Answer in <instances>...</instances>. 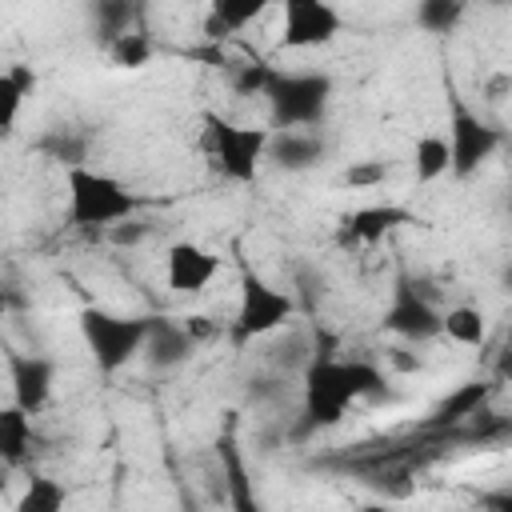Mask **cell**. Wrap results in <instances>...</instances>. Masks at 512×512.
<instances>
[{
    "mask_svg": "<svg viewBox=\"0 0 512 512\" xmlns=\"http://www.w3.org/2000/svg\"><path fill=\"white\" fill-rule=\"evenodd\" d=\"M448 144H452V176H468L480 168V160L492 156V148L500 144L496 128L480 124L476 116L468 112H456L452 128H448Z\"/></svg>",
    "mask_w": 512,
    "mask_h": 512,
    "instance_id": "ba28073f",
    "label": "cell"
},
{
    "mask_svg": "<svg viewBox=\"0 0 512 512\" xmlns=\"http://www.w3.org/2000/svg\"><path fill=\"white\" fill-rule=\"evenodd\" d=\"M64 508H68V492L52 476H28V484L12 500V512H64Z\"/></svg>",
    "mask_w": 512,
    "mask_h": 512,
    "instance_id": "d6986e66",
    "label": "cell"
},
{
    "mask_svg": "<svg viewBox=\"0 0 512 512\" xmlns=\"http://www.w3.org/2000/svg\"><path fill=\"white\" fill-rule=\"evenodd\" d=\"M104 56H108V64L120 68V72H140V68L152 64L156 44H152V36L128 28V32H120V36H112V40L104 44Z\"/></svg>",
    "mask_w": 512,
    "mask_h": 512,
    "instance_id": "2e32d148",
    "label": "cell"
},
{
    "mask_svg": "<svg viewBox=\"0 0 512 512\" xmlns=\"http://www.w3.org/2000/svg\"><path fill=\"white\" fill-rule=\"evenodd\" d=\"M440 332L456 348H480L488 344V312L480 304H452L440 312Z\"/></svg>",
    "mask_w": 512,
    "mask_h": 512,
    "instance_id": "7c38bea8",
    "label": "cell"
},
{
    "mask_svg": "<svg viewBox=\"0 0 512 512\" xmlns=\"http://www.w3.org/2000/svg\"><path fill=\"white\" fill-rule=\"evenodd\" d=\"M340 180H344L348 188H356V192H372V188H380V184L388 180V164H384V160H360V164H352Z\"/></svg>",
    "mask_w": 512,
    "mask_h": 512,
    "instance_id": "7402d4cb",
    "label": "cell"
},
{
    "mask_svg": "<svg viewBox=\"0 0 512 512\" xmlns=\"http://www.w3.org/2000/svg\"><path fill=\"white\" fill-rule=\"evenodd\" d=\"M268 12V4L252 0V4H212L208 8V24L204 32L208 36H228V32H244L252 20H260Z\"/></svg>",
    "mask_w": 512,
    "mask_h": 512,
    "instance_id": "ffe728a7",
    "label": "cell"
},
{
    "mask_svg": "<svg viewBox=\"0 0 512 512\" xmlns=\"http://www.w3.org/2000/svg\"><path fill=\"white\" fill-rule=\"evenodd\" d=\"M296 304L284 288L260 280L256 272H244L240 276V304H236V320H232V336L236 344H248V340H264L280 328H288Z\"/></svg>",
    "mask_w": 512,
    "mask_h": 512,
    "instance_id": "277c9868",
    "label": "cell"
},
{
    "mask_svg": "<svg viewBox=\"0 0 512 512\" xmlns=\"http://www.w3.org/2000/svg\"><path fill=\"white\" fill-rule=\"evenodd\" d=\"M140 212V196L108 172H92L84 164L68 168V220L76 228H116Z\"/></svg>",
    "mask_w": 512,
    "mask_h": 512,
    "instance_id": "6da1fadb",
    "label": "cell"
},
{
    "mask_svg": "<svg viewBox=\"0 0 512 512\" xmlns=\"http://www.w3.org/2000/svg\"><path fill=\"white\" fill-rule=\"evenodd\" d=\"M148 236V224L144 220H124V224H116V228H108V240L116 244V248H132V244H140Z\"/></svg>",
    "mask_w": 512,
    "mask_h": 512,
    "instance_id": "cb8c5ba5",
    "label": "cell"
},
{
    "mask_svg": "<svg viewBox=\"0 0 512 512\" xmlns=\"http://www.w3.org/2000/svg\"><path fill=\"white\" fill-rule=\"evenodd\" d=\"M320 152H324V144L308 128H292L288 136H272V148H268V156L280 168H308L312 160H320Z\"/></svg>",
    "mask_w": 512,
    "mask_h": 512,
    "instance_id": "ac0fdd59",
    "label": "cell"
},
{
    "mask_svg": "<svg viewBox=\"0 0 512 512\" xmlns=\"http://www.w3.org/2000/svg\"><path fill=\"white\" fill-rule=\"evenodd\" d=\"M220 256L212 248H204L200 240H176L164 248V284L176 296H200L216 284L220 276Z\"/></svg>",
    "mask_w": 512,
    "mask_h": 512,
    "instance_id": "52a82bcc",
    "label": "cell"
},
{
    "mask_svg": "<svg viewBox=\"0 0 512 512\" xmlns=\"http://www.w3.org/2000/svg\"><path fill=\"white\" fill-rule=\"evenodd\" d=\"M80 332L84 344L96 356L100 372H120L128 360H136L148 348L152 324L144 316H116L108 308H84L80 312Z\"/></svg>",
    "mask_w": 512,
    "mask_h": 512,
    "instance_id": "3957f363",
    "label": "cell"
},
{
    "mask_svg": "<svg viewBox=\"0 0 512 512\" xmlns=\"http://www.w3.org/2000/svg\"><path fill=\"white\" fill-rule=\"evenodd\" d=\"M448 172H452V144H448V136H440V132L416 136V144H412V180L416 184H436Z\"/></svg>",
    "mask_w": 512,
    "mask_h": 512,
    "instance_id": "4fadbf2b",
    "label": "cell"
},
{
    "mask_svg": "<svg viewBox=\"0 0 512 512\" xmlns=\"http://www.w3.org/2000/svg\"><path fill=\"white\" fill-rule=\"evenodd\" d=\"M400 224H412V212L408 208H396V204H364V208H352L340 220V244L368 248V244H380Z\"/></svg>",
    "mask_w": 512,
    "mask_h": 512,
    "instance_id": "9c48e42d",
    "label": "cell"
},
{
    "mask_svg": "<svg viewBox=\"0 0 512 512\" xmlns=\"http://www.w3.org/2000/svg\"><path fill=\"white\" fill-rule=\"evenodd\" d=\"M32 448V412H24L20 404H8L0 412V452L4 464H20Z\"/></svg>",
    "mask_w": 512,
    "mask_h": 512,
    "instance_id": "e0dca14e",
    "label": "cell"
},
{
    "mask_svg": "<svg viewBox=\"0 0 512 512\" xmlns=\"http://www.w3.org/2000/svg\"><path fill=\"white\" fill-rule=\"evenodd\" d=\"M388 364L400 368V372H416V368H420V360H416L408 348H392V352H388Z\"/></svg>",
    "mask_w": 512,
    "mask_h": 512,
    "instance_id": "d4e9b609",
    "label": "cell"
},
{
    "mask_svg": "<svg viewBox=\"0 0 512 512\" xmlns=\"http://www.w3.org/2000/svg\"><path fill=\"white\" fill-rule=\"evenodd\" d=\"M500 376H512V356H504V360H500Z\"/></svg>",
    "mask_w": 512,
    "mask_h": 512,
    "instance_id": "4316f807",
    "label": "cell"
},
{
    "mask_svg": "<svg viewBox=\"0 0 512 512\" xmlns=\"http://www.w3.org/2000/svg\"><path fill=\"white\" fill-rule=\"evenodd\" d=\"M280 92L284 96H276V116L288 124V132L292 128H308L324 112V100H328L324 96L328 84L320 76H288Z\"/></svg>",
    "mask_w": 512,
    "mask_h": 512,
    "instance_id": "30bf717a",
    "label": "cell"
},
{
    "mask_svg": "<svg viewBox=\"0 0 512 512\" xmlns=\"http://www.w3.org/2000/svg\"><path fill=\"white\" fill-rule=\"evenodd\" d=\"M380 388H384V376L376 368L320 360L308 368V416L316 424H336L348 412V404H356L360 396H372Z\"/></svg>",
    "mask_w": 512,
    "mask_h": 512,
    "instance_id": "7a4b0ae2",
    "label": "cell"
},
{
    "mask_svg": "<svg viewBox=\"0 0 512 512\" xmlns=\"http://www.w3.org/2000/svg\"><path fill=\"white\" fill-rule=\"evenodd\" d=\"M504 88H512V76H496V80H488L484 92H488V100H504V96H500Z\"/></svg>",
    "mask_w": 512,
    "mask_h": 512,
    "instance_id": "484cf974",
    "label": "cell"
},
{
    "mask_svg": "<svg viewBox=\"0 0 512 512\" xmlns=\"http://www.w3.org/2000/svg\"><path fill=\"white\" fill-rule=\"evenodd\" d=\"M208 148H212V160L216 168L236 180V184H248L256 180L260 172V160L268 156L272 148V132L268 128H244V124H228L220 116H208Z\"/></svg>",
    "mask_w": 512,
    "mask_h": 512,
    "instance_id": "5b68a950",
    "label": "cell"
},
{
    "mask_svg": "<svg viewBox=\"0 0 512 512\" xmlns=\"http://www.w3.org/2000/svg\"><path fill=\"white\" fill-rule=\"evenodd\" d=\"M488 396V388L484 384H464V388H456L440 408H436V416L440 420H460V416H472L476 412V404Z\"/></svg>",
    "mask_w": 512,
    "mask_h": 512,
    "instance_id": "44dd1931",
    "label": "cell"
},
{
    "mask_svg": "<svg viewBox=\"0 0 512 512\" xmlns=\"http://www.w3.org/2000/svg\"><path fill=\"white\" fill-rule=\"evenodd\" d=\"M52 384H56V368L40 356L16 360L12 364V404H20L24 412H40L52 400Z\"/></svg>",
    "mask_w": 512,
    "mask_h": 512,
    "instance_id": "8fae6325",
    "label": "cell"
},
{
    "mask_svg": "<svg viewBox=\"0 0 512 512\" xmlns=\"http://www.w3.org/2000/svg\"><path fill=\"white\" fill-rule=\"evenodd\" d=\"M180 328H184V336L192 340V348L196 344H204V340H212L220 328H216V320L212 316H204V312H188V316H180Z\"/></svg>",
    "mask_w": 512,
    "mask_h": 512,
    "instance_id": "603a6c76",
    "label": "cell"
},
{
    "mask_svg": "<svg viewBox=\"0 0 512 512\" xmlns=\"http://www.w3.org/2000/svg\"><path fill=\"white\" fill-rule=\"evenodd\" d=\"M36 92V72L28 64H8L0 72V128L12 132L16 120H20V108L24 100Z\"/></svg>",
    "mask_w": 512,
    "mask_h": 512,
    "instance_id": "5bb4252c",
    "label": "cell"
},
{
    "mask_svg": "<svg viewBox=\"0 0 512 512\" xmlns=\"http://www.w3.org/2000/svg\"><path fill=\"white\" fill-rule=\"evenodd\" d=\"M360 512H388V508H380V504H364Z\"/></svg>",
    "mask_w": 512,
    "mask_h": 512,
    "instance_id": "83f0119b",
    "label": "cell"
},
{
    "mask_svg": "<svg viewBox=\"0 0 512 512\" xmlns=\"http://www.w3.org/2000/svg\"><path fill=\"white\" fill-rule=\"evenodd\" d=\"M344 20L324 0H288L280 12V52H312L328 48L340 36Z\"/></svg>",
    "mask_w": 512,
    "mask_h": 512,
    "instance_id": "8992f818",
    "label": "cell"
},
{
    "mask_svg": "<svg viewBox=\"0 0 512 512\" xmlns=\"http://www.w3.org/2000/svg\"><path fill=\"white\" fill-rule=\"evenodd\" d=\"M392 332H400V336H432V332H440V316L424 304V300H416V292H400V300L392 304V312H388V320H384Z\"/></svg>",
    "mask_w": 512,
    "mask_h": 512,
    "instance_id": "9a60e30c",
    "label": "cell"
},
{
    "mask_svg": "<svg viewBox=\"0 0 512 512\" xmlns=\"http://www.w3.org/2000/svg\"><path fill=\"white\" fill-rule=\"evenodd\" d=\"M508 284H512V272H508Z\"/></svg>",
    "mask_w": 512,
    "mask_h": 512,
    "instance_id": "f1b7e54d",
    "label": "cell"
}]
</instances>
